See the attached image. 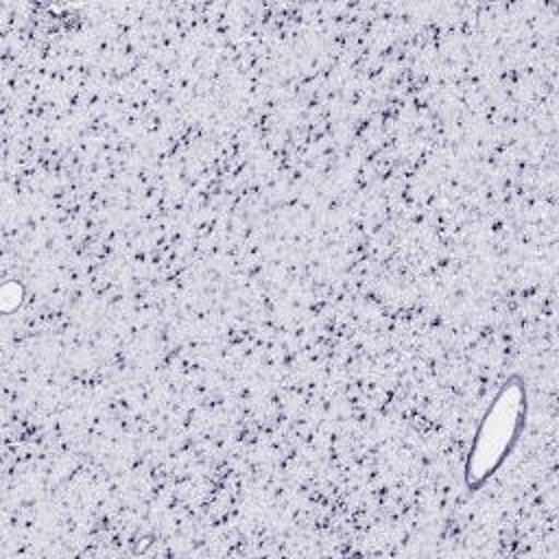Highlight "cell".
Here are the masks:
<instances>
[{
	"label": "cell",
	"mask_w": 559,
	"mask_h": 559,
	"mask_svg": "<svg viewBox=\"0 0 559 559\" xmlns=\"http://www.w3.org/2000/svg\"><path fill=\"white\" fill-rule=\"evenodd\" d=\"M524 413V393L520 384H507L489 406L467 461L469 485L485 480L509 452Z\"/></svg>",
	"instance_id": "cell-1"
}]
</instances>
